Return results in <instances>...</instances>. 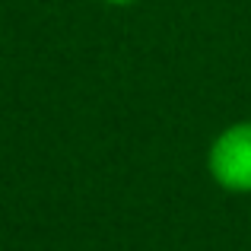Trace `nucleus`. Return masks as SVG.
<instances>
[{"instance_id":"obj_1","label":"nucleus","mask_w":251,"mask_h":251,"mask_svg":"<svg viewBox=\"0 0 251 251\" xmlns=\"http://www.w3.org/2000/svg\"><path fill=\"white\" fill-rule=\"evenodd\" d=\"M207 175L226 194H251V118L226 124L210 140Z\"/></svg>"},{"instance_id":"obj_2","label":"nucleus","mask_w":251,"mask_h":251,"mask_svg":"<svg viewBox=\"0 0 251 251\" xmlns=\"http://www.w3.org/2000/svg\"><path fill=\"white\" fill-rule=\"evenodd\" d=\"M99 3H108V6H134L140 0H99Z\"/></svg>"}]
</instances>
